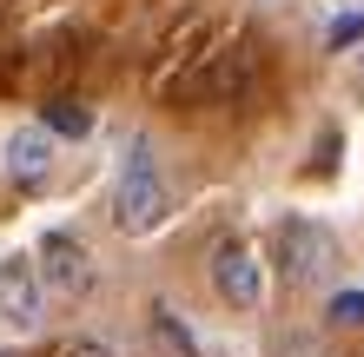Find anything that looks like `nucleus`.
Here are the masks:
<instances>
[{
	"label": "nucleus",
	"instance_id": "nucleus-1",
	"mask_svg": "<svg viewBox=\"0 0 364 357\" xmlns=\"http://www.w3.org/2000/svg\"><path fill=\"white\" fill-rule=\"evenodd\" d=\"M173 219V185H166L159 172V153H153V139H133L126 145V159H119V192H113V225L126 238H146V232H159V225Z\"/></svg>",
	"mask_w": 364,
	"mask_h": 357
},
{
	"label": "nucleus",
	"instance_id": "nucleus-8",
	"mask_svg": "<svg viewBox=\"0 0 364 357\" xmlns=\"http://www.w3.org/2000/svg\"><path fill=\"white\" fill-rule=\"evenodd\" d=\"M47 133H53V139H87V133H93V113L80 106V99L60 93V99H47Z\"/></svg>",
	"mask_w": 364,
	"mask_h": 357
},
{
	"label": "nucleus",
	"instance_id": "nucleus-7",
	"mask_svg": "<svg viewBox=\"0 0 364 357\" xmlns=\"http://www.w3.org/2000/svg\"><path fill=\"white\" fill-rule=\"evenodd\" d=\"M146 324H153V344L166 357H199V338H192V324L179 318L173 304H153V318H146Z\"/></svg>",
	"mask_w": 364,
	"mask_h": 357
},
{
	"label": "nucleus",
	"instance_id": "nucleus-6",
	"mask_svg": "<svg viewBox=\"0 0 364 357\" xmlns=\"http://www.w3.org/2000/svg\"><path fill=\"white\" fill-rule=\"evenodd\" d=\"M53 133L47 126H20V133L7 139V179L14 185H47V172H53Z\"/></svg>",
	"mask_w": 364,
	"mask_h": 357
},
{
	"label": "nucleus",
	"instance_id": "nucleus-9",
	"mask_svg": "<svg viewBox=\"0 0 364 357\" xmlns=\"http://www.w3.org/2000/svg\"><path fill=\"white\" fill-rule=\"evenodd\" d=\"M358 40H364V13H338L331 27H325V47H331V53H345V47H358Z\"/></svg>",
	"mask_w": 364,
	"mask_h": 357
},
{
	"label": "nucleus",
	"instance_id": "nucleus-3",
	"mask_svg": "<svg viewBox=\"0 0 364 357\" xmlns=\"http://www.w3.org/2000/svg\"><path fill=\"white\" fill-rule=\"evenodd\" d=\"M278 258H285L291 285H325V271L338 265V238L318 219H285L278 225Z\"/></svg>",
	"mask_w": 364,
	"mask_h": 357
},
{
	"label": "nucleus",
	"instance_id": "nucleus-11",
	"mask_svg": "<svg viewBox=\"0 0 364 357\" xmlns=\"http://www.w3.org/2000/svg\"><path fill=\"white\" fill-rule=\"evenodd\" d=\"M60 357H113V344H106V338H73Z\"/></svg>",
	"mask_w": 364,
	"mask_h": 357
},
{
	"label": "nucleus",
	"instance_id": "nucleus-10",
	"mask_svg": "<svg viewBox=\"0 0 364 357\" xmlns=\"http://www.w3.org/2000/svg\"><path fill=\"white\" fill-rule=\"evenodd\" d=\"M331 324L338 331H358L364 324V291H338V298H331Z\"/></svg>",
	"mask_w": 364,
	"mask_h": 357
},
{
	"label": "nucleus",
	"instance_id": "nucleus-4",
	"mask_svg": "<svg viewBox=\"0 0 364 357\" xmlns=\"http://www.w3.org/2000/svg\"><path fill=\"white\" fill-rule=\"evenodd\" d=\"M212 291H219L232 311H259L265 304V265L252 258V245L225 238L219 251H212Z\"/></svg>",
	"mask_w": 364,
	"mask_h": 357
},
{
	"label": "nucleus",
	"instance_id": "nucleus-5",
	"mask_svg": "<svg viewBox=\"0 0 364 357\" xmlns=\"http://www.w3.org/2000/svg\"><path fill=\"white\" fill-rule=\"evenodd\" d=\"M0 318H7L14 331H33L40 318H47V291H40V278H33V258H20V251L0 258Z\"/></svg>",
	"mask_w": 364,
	"mask_h": 357
},
{
	"label": "nucleus",
	"instance_id": "nucleus-2",
	"mask_svg": "<svg viewBox=\"0 0 364 357\" xmlns=\"http://www.w3.org/2000/svg\"><path fill=\"white\" fill-rule=\"evenodd\" d=\"M33 278H40L47 298H87L93 291V251L73 232H47L40 238V258H33Z\"/></svg>",
	"mask_w": 364,
	"mask_h": 357
}]
</instances>
